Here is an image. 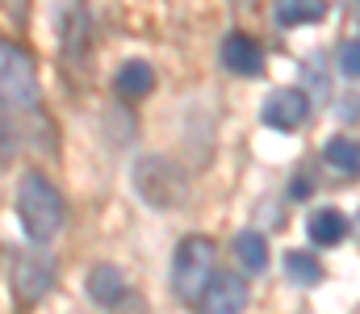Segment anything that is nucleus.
I'll use <instances>...</instances> for the list:
<instances>
[{"mask_svg":"<svg viewBox=\"0 0 360 314\" xmlns=\"http://www.w3.org/2000/svg\"><path fill=\"white\" fill-rule=\"evenodd\" d=\"M109 314H151V306H147V298H139L134 289H126V294L109 306Z\"/></svg>","mask_w":360,"mask_h":314,"instance_id":"f3484780","label":"nucleus"},{"mask_svg":"<svg viewBox=\"0 0 360 314\" xmlns=\"http://www.w3.org/2000/svg\"><path fill=\"white\" fill-rule=\"evenodd\" d=\"M306 230H310V243H314V247H335V243H344V235H348V218H344L340 209H319Z\"/></svg>","mask_w":360,"mask_h":314,"instance_id":"9b49d317","label":"nucleus"},{"mask_svg":"<svg viewBox=\"0 0 360 314\" xmlns=\"http://www.w3.org/2000/svg\"><path fill=\"white\" fill-rule=\"evenodd\" d=\"M38 93L42 89H38L34 59L21 46L0 38V101H8L13 109H30V105H38Z\"/></svg>","mask_w":360,"mask_h":314,"instance_id":"20e7f679","label":"nucleus"},{"mask_svg":"<svg viewBox=\"0 0 360 314\" xmlns=\"http://www.w3.org/2000/svg\"><path fill=\"white\" fill-rule=\"evenodd\" d=\"M214 281V239L205 235H188L180 239L176 256H172V294L180 302H201V294Z\"/></svg>","mask_w":360,"mask_h":314,"instance_id":"f03ea898","label":"nucleus"},{"mask_svg":"<svg viewBox=\"0 0 360 314\" xmlns=\"http://www.w3.org/2000/svg\"><path fill=\"white\" fill-rule=\"evenodd\" d=\"M235 256H239V264H243L248 273H264V268H269V243H264V235H260V230L235 235Z\"/></svg>","mask_w":360,"mask_h":314,"instance_id":"ddd939ff","label":"nucleus"},{"mask_svg":"<svg viewBox=\"0 0 360 314\" xmlns=\"http://www.w3.org/2000/svg\"><path fill=\"white\" fill-rule=\"evenodd\" d=\"M323 155H327V164H331L335 172L360 176V143H356V138H348V134H335V138L323 147Z\"/></svg>","mask_w":360,"mask_h":314,"instance_id":"4468645a","label":"nucleus"},{"mask_svg":"<svg viewBox=\"0 0 360 314\" xmlns=\"http://www.w3.org/2000/svg\"><path fill=\"white\" fill-rule=\"evenodd\" d=\"M260 117H264V126L272 130H297L306 117H310V97L302 93V89H281V93H272L264 109H260Z\"/></svg>","mask_w":360,"mask_h":314,"instance_id":"0eeeda50","label":"nucleus"},{"mask_svg":"<svg viewBox=\"0 0 360 314\" xmlns=\"http://www.w3.org/2000/svg\"><path fill=\"white\" fill-rule=\"evenodd\" d=\"M222 63L235 76H260L264 72V51L252 34H226L222 38Z\"/></svg>","mask_w":360,"mask_h":314,"instance_id":"6e6552de","label":"nucleus"},{"mask_svg":"<svg viewBox=\"0 0 360 314\" xmlns=\"http://www.w3.org/2000/svg\"><path fill=\"white\" fill-rule=\"evenodd\" d=\"M340 72L352 76V80H360V38H352V42L340 46Z\"/></svg>","mask_w":360,"mask_h":314,"instance_id":"dca6fc26","label":"nucleus"},{"mask_svg":"<svg viewBox=\"0 0 360 314\" xmlns=\"http://www.w3.org/2000/svg\"><path fill=\"white\" fill-rule=\"evenodd\" d=\"M285 268H289V277H293V281H302V285H314V281L323 277L319 260H314V256H306V251H289V256H285Z\"/></svg>","mask_w":360,"mask_h":314,"instance_id":"2eb2a0df","label":"nucleus"},{"mask_svg":"<svg viewBox=\"0 0 360 314\" xmlns=\"http://www.w3.org/2000/svg\"><path fill=\"white\" fill-rule=\"evenodd\" d=\"M89 294H92V302L113 306V302L126 294V281H122V273H117L113 264H96L89 273Z\"/></svg>","mask_w":360,"mask_h":314,"instance_id":"f8f14e48","label":"nucleus"},{"mask_svg":"<svg viewBox=\"0 0 360 314\" xmlns=\"http://www.w3.org/2000/svg\"><path fill=\"white\" fill-rule=\"evenodd\" d=\"M113 89H117L126 101H139V97H147V93L155 89V72H151L147 63H139V59H134V63H122Z\"/></svg>","mask_w":360,"mask_h":314,"instance_id":"9d476101","label":"nucleus"},{"mask_svg":"<svg viewBox=\"0 0 360 314\" xmlns=\"http://www.w3.org/2000/svg\"><path fill=\"white\" fill-rule=\"evenodd\" d=\"M17 218L21 230L30 235V243H51L68 218V206L59 197V189L42 176V172H25L21 189H17Z\"/></svg>","mask_w":360,"mask_h":314,"instance_id":"f257e3e1","label":"nucleus"},{"mask_svg":"<svg viewBox=\"0 0 360 314\" xmlns=\"http://www.w3.org/2000/svg\"><path fill=\"white\" fill-rule=\"evenodd\" d=\"M197 306H201V314H243L248 310V281L239 273H214V281Z\"/></svg>","mask_w":360,"mask_h":314,"instance_id":"423d86ee","label":"nucleus"},{"mask_svg":"<svg viewBox=\"0 0 360 314\" xmlns=\"http://www.w3.org/2000/svg\"><path fill=\"white\" fill-rule=\"evenodd\" d=\"M272 17H276V25H285V30L319 25V21L327 17V0H276V4H272Z\"/></svg>","mask_w":360,"mask_h":314,"instance_id":"1a4fd4ad","label":"nucleus"},{"mask_svg":"<svg viewBox=\"0 0 360 314\" xmlns=\"http://www.w3.org/2000/svg\"><path fill=\"white\" fill-rule=\"evenodd\" d=\"M184 185H188L184 172L168 155H143L134 164V189H139V197L147 206H160V209L176 206L180 197H184Z\"/></svg>","mask_w":360,"mask_h":314,"instance_id":"7ed1b4c3","label":"nucleus"},{"mask_svg":"<svg viewBox=\"0 0 360 314\" xmlns=\"http://www.w3.org/2000/svg\"><path fill=\"white\" fill-rule=\"evenodd\" d=\"M13 289L21 294V302H42L55 289V264L46 256L17 251V260H13Z\"/></svg>","mask_w":360,"mask_h":314,"instance_id":"39448f33","label":"nucleus"}]
</instances>
